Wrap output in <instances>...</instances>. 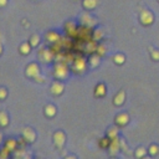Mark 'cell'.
Here are the masks:
<instances>
[{"mask_svg": "<svg viewBox=\"0 0 159 159\" xmlns=\"http://www.w3.org/2000/svg\"><path fill=\"white\" fill-rule=\"evenodd\" d=\"M46 40L50 42V43H56L58 41H61V36L56 32V31H48L46 34Z\"/></svg>", "mask_w": 159, "mask_h": 159, "instance_id": "e0dca14e", "label": "cell"}, {"mask_svg": "<svg viewBox=\"0 0 159 159\" xmlns=\"http://www.w3.org/2000/svg\"><path fill=\"white\" fill-rule=\"evenodd\" d=\"M87 68V61L83 58V57H78L73 61L72 63V67L71 70L75 72V73H83Z\"/></svg>", "mask_w": 159, "mask_h": 159, "instance_id": "5b68a950", "label": "cell"}, {"mask_svg": "<svg viewBox=\"0 0 159 159\" xmlns=\"http://www.w3.org/2000/svg\"><path fill=\"white\" fill-rule=\"evenodd\" d=\"M65 31L71 39L77 37V35H78V27L73 21H68L65 24Z\"/></svg>", "mask_w": 159, "mask_h": 159, "instance_id": "52a82bcc", "label": "cell"}, {"mask_svg": "<svg viewBox=\"0 0 159 159\" xmlns=\"http://www.w3.org/2000/svg\"><path fill=\"white\" fill-rule=\"evenodd\" d=\"M40 41H41V37H40V35H37V34H34L31 37H30V43H31V46L32 47H37L39 46V43H40Z\"/></svg>", "mask_w": 159, "mask_h": 159, "instance_id": "4316f807", "label": "cell"}, {"mask_svg": "<svg viewBox=\"0 0 159 159\" xmlns=\"http://www.w3.org/2000/svg\"><path fill=\"white\" fill-rule=\"evenodd\" d=\"M6 97H7V91L4 87H0V101L5 99Z\"/></svg>", "mask_w": 159, "mask_h": 159, "instance_id": "836d02e7", "label": "cell"}, {"mask_svg": "<svg viewBox=\"0 0 159 159\" xmlns=\"http://www.w3.org/2000/svg\"><path fill=\"white\" fill-rule=\"evenodd\" d=\"M109 154L111 155H116L119 150H120V139L117 137V138H113L111 140V144H109Z\"/></svg>", "mask_w": 159, "mask_h": 159, "instance_id": "8fae6325", "label": "cell"}, {"mask_svg": "<svg viewBox=\"0 0 159 159\" xmlns=\"http://www.w3.org/2000/svg\"><path fill=\"white\" fill-rule=\"evenodd\" d=\"M80 20H81V24L83 25V26H88V27H93L94 25H96V19L92 16V15H89L88 12H84V14H82L81 15V17H80Z\"/></svg>", "mask_w": 159, "mask_h": 159, "instance_id": "30bf717a", "label": "cell"}, {"mask_svg": "<svg viewBox=\"0 0 159 159\" xmlns=\"http://www.w3.org/2000/svg\"><path fill=\"white\" fill-rule=\"evenodd\" d=\"M88 63H89V66H91V67L96 68V67H97V66H99V63H101V56H99L97 52L91 53L89 60H88Z\"/></svg>", "mask_w": 159, "mask_h": 159, "instance_id": "ac0fdd59", "label": "cell"}, {"mask_svg": "<svg viewBox=\"0 0 159 159\" xmlns=\"http://www.w3.org/2000/svg\"><path fill=\"white\" fill-rule=\"evenodd\" d=\"M149 51H150V56H152V58L154 60V61H159V51L158 50H153L152 47H149Z\"/></svg>", "mask_w": 159, "mask_h": 159, "instance_id": "1f68e13d", "label": "cell"}, {"mask_svg": "<svg viewBox=\"0 0 159 159\" xmlns=\"http://www.w3.org/2000/svg\"><path fill=\"white\" fill-rule=\"evenodd\" d=\"M128 122H129V116L127 113H119L114 118V123L118 127H124V125L128 124Z\"/></svg>", "mask_w": 159, "mask_h": 159, "instance_id": "4fadbf2b", "label": "cell"}, {"mask_svg": "<svg viewBox=\"0 0 159 159\" xmlns=\"http://www.w3.org/2000/svg\"><path fill=\"white\" fill-rule=\"evenodd\" d=\"M9 116L5 111H1L0 112V127H6L9 124Z\"/></svg>", "mask_w": 159, "mask_h": 159, "instance_id": "603a6c76", "label": "cell"}, {"mask_svg": "<svg viewBox=\"0 0 159 159\" xmlns=\"http://www.w3.org/2000/svg\"><path fill=\"white\" fill-rule=\"evenodd\" d=\"M63 89H65V86H63V83L60 82V81H55V82L51 84V88H50L51 93L55 94V96L62 94V93H63Z\"/></svg>", "mask_w": 159, "mask_h": 159, "instance_id": "7c38bea8", "label": "cell"}, {"mask_svg": "<svg viewBox=\"0 0 159 159\" xmlns=\"http://www.w3.org/2000/svg\"><path fill=\"white\" fill-rule=\"evenodd\" d=\"M111 138L109 137H104V138H101L99 139V147L102 148V149H108L109 148V144H111Z\"/></svg>", "mask_w": 159, "mask_h": 159, "instance_id": "d4e9b609", "label": "cell"}, {"mask_svg": "<svg viewBox=\"0 0 159 159\" xmlns=\"http://www.w3.org/2000/svg\"><path fill=\"white\" fill-rule=\"evenodd\" d=\"M2 142H4V138H2V134H1V133H0V144H1V143H2Z\"/></svg>", "mask_w": 159, "mask_h": 159, "instance_id": "d590c367", "label": "cell"}, {"mask_svg": "<svg viewBox=\"0 0 159 159\" xmlns=\"http://www.w3.org/2000/svg\"><path fill=\"white\" fill-rule=\"evenodd\" d=\"M124 101H125V92L123 91V89H120L114 97H113V104L114 106H122L123 103H124Z\"/></svg>", "mask_w": 159, "mask_h": 159, "instance_id": "9a60e30c", "label": "cell"}, {"mask_svg": "<svg viewBox=\"0 0 159 159\" xmlns=\"http://www.w3.org/2000/svg\"><path fill=\"white\" fill-rule=\"evenodd\" d=\"M102 37H103V31H102L101 29H96V30H93L92 39H93L94 41H99Z\"/></svg>", "mask_w": 159, "mask_h": 159, "instance_id": "83f0119b", "label": "cell"}, {"mask_svg": "<svg viewBox=\"0 0 159 159\" xmlns=\"http://www.w3.org/2000/svg\"><path fill=\"white\" fill-rule=\"evenodd\" d=\"M39 57H40V60L42 62L48 63V62H51L53 60V51L51 48H43V50H41L39 52Z\"/></svg>", "mask_w": 159, "mask_h": 159, "instance_id": "ba28073f", "label": "cell"}, {"mask_svg": "<svg viewBox=\"0 0 159 159\" xmlns=\"http://www.w3.org/2000/svg\"><path fill=\"white\" fill-rule=\"evenodd\" d=\"M2 53V46H1V43H0V55Z\"/></svg>", "mask_w": 159, "mask_h": 159, "instance_id": "8d00e7d4", "label": "cell"}, {"mask_svg": "<svg viewBox=\"0 0 159 159\" xmlns=\"http://www.w3.org/2000/svg\"><path fill=\"white\" fill-rule=\"evenodd\" d=\"M53 143L56 145V148L62 149L65 143H66V134L62 130H57L53 133Z\"/></svg>", "mask_w": 159, "mask_h": 159, "instance_id": "8992f818", "label": "cell"}, {"mask_svg": "<svg viewBox=\"0 0 159 159\" xmlns=\"http://www.w3.org/2000/svg\"><path fill=\"white\" fill-rule=\"evenodd\" d=\"M118 125L116 124V127H111V128H108V130H107V137H109L111 139H113V138H117L118 137Z\"/></svg>", "mask_w": 159, "mask_h": 159, "instance_id": "cb8c5ba5", "label": "cell"}, {"mask_svg": "<svg viewBox=\"0 0 159 159\" xmlns=\"http://www.w3.org/2000/svg\"><path fill=\"white\" fill-rule=\"evenodd\" d=\"M99 0H82V5L86 10H92L94 7H97Z\"/></svg>", "mask_w": 159, "mask_h": 159, "instance_id": "7402d4cb", "label": "cell"}, {"mask_svg": "<svg viewBox=\"0 0 159 159\" xmlns=\"http://www.w3.org/2000/svg\"><path fill=\"white\" fill-rule=\"evenodd\" d=\"M22 138L26 140V143H34L36 139V132L32 128L26 127L22 129Z\"/></svg>", "mask_w": 159, "mask_h": 159, "instance_id": "9c48e42d", "label": "cell"}, {"mask_svg": "<svg viewBox=\"0 0 159 159\" xmlns=\"http://www.w3.org/2000/svg\"><path fill=\"white\" fill-rule=\"evenodd\" d=\"M43 112H45V116H46V117L52 118V117H55V116H56L57 109H56V107H55L53 104H51V103H50V104H46V106H45Z\"/></svg>", "mask_w": 159, "mask_h": 159, "instance_id": "d6986e66", "label": "cell"}, {"mask_svg": "<svg viewBox=\"0 0 159 159\" xmlns=\"http://www.w3.org/2000/svg\"><path fill=\"white\" fill-rule=\"evenodd\" d=\"M147 149L144 148V147H138L137 149H135V152H134V155L137 157V158H143L145 154H147Z\"/></svg>", "mask_w": 159, "mask_h": 159, "instance_id": "f546056e", "label": "cell"}, {"mask_svg": "<svg viewBox=\"0 0 159 159\" xmlns=\"http://www.w3.org/2000/svg\"><path fill=\"white\" fill-rule=\"evenodd\" d=\"M96 50H97V43H96V41H94L93 39L86 42V45H84V51H86L87 53H94Z\"/></svg>", "mask_w": 159, "mask_h": 159, "instance_id": "ffe728a7", "label": "cell"}, {"mask_svg": "<svg viewBox=\"0 0 159 159\" xmlns=\"http://www.w3.org/2000/svg\"><path fill=\"white\" fill-rule=\"evenodd\" d=\"M139 21L143 26H150L153 22H154V15L150 10L148 9H144L140 11L139 14Z\"/></svg>", "mask_w": 159, "mask_h": 159, "instance_id": "3957f363", "label": "cell"}, {"mask_svg": "<svg viewBox=\"0 0 159 159\" xmlns=\"http://www.w3.org/2000/svg\"><path fill=\"white\" fill-rule=\"evenodd\" d=\"M10 154H11V152H10L6 147H4V148L0 150V158H7Z\"/></svg>", "mask_w": 159, "mask_h": 159, "instance_id": "d6a6232c", "label": "cell"}, {"mask_svg": "<svg viewBox=\"0 0 159 159\" xmlns=\"http://www.w3.org/2000/svg\"><path fill=\"white\" fill-rule=\"evenodd\" d=\"M96 52H97L99 56H103V55L107 52V50H106V46H104L103 43H99V45H97V50H96Z\"/></svg>", "mask_w": 159, "mask_h": 159, "instance_id": "4dcf8cb0", "label": "cell"}, {"mask_svg": "<svg viewBox=\"0 0 159 159\" xmlns=\"http://www.w3.org/2000/svg\"><path fill=\"white\" fill-rule=\"evenodd\" d=\"M4 147H6V148L12 153V152H16V150H17L19 144H17V140H16V139H14V138H9V139L5 140V145H4Z\"/></svg>", "mask_w": 159, "mask_h": 159, "instance_id": "2e32d148", "label": "cell"}, {"mask_svg": "<svg viewBox=\"0 0 159 159\" xmlns=\"http://www.w3.org/2000/svg\"><path fill=\"white\" fill-rule=\"evenodd\" d=\"M68 73L70 70L65 63H57L53 68V76L56 80H66L68 77Z\"/></svg>", "mask_w": 159, "mask_h": 159, "instance_id": "7a4b0ae2", "label": "cell"}, {"mask_svg": "<svg viewBox=\"0 0 159 159\" xmlns=\"http://www.w3.org/2000/svg\"><path fill=\"white\" fill-rule=\"evenodd\" d=\"M92 34H93L92 27H88V26H83L82 25L81 27H78V35H77V37L81 41L87 42V41L92 40Z\"/></svg>", "mask_w": 159, "mask_h": 159, "instance_id": "277c9868", "label": "cell"}, {"mask_svg": "<svg viewBox=\"0 0 159 159\" xmlns=\"http://www.w3.org/2000/svg\"><path fill=\"white\" fill-rule=\"evenodd\" d=\"M31 48H32V46H31L30 42H22V43L20 45V47H19V51H20L21 55L26 56V55H29V53L31 52Z\"/></svg>", "mask_w": 159, "mask_h": 159, "instance_id": "44dd1931", "label": "cell"}, {"mask_svg": "<svg viewBox=\"0 0 159 159\" xmlns=\"http://www.w3.org/2000/svg\"><path fill=\"white\" fill-rule=\"evenodd\" d=\"M9 0H0V7H4L6 4H7Z\"/></svg>", "mask_w": 159, "mask_h": 159, "instance_id": "e575fe53", "label": "cell"}, {"mask_svg": "<svg viewBox=\"0 0 159 159\" xmlns=\"http://www.w3.org/2000/svg\"><path fill=\"white\" fill-rule=\"evenodd\" d=\"M124 61H125V56H124L123 53H116V55L113 56V62H114L116 65H123Z\"/></svg>", "mask_w": 159, "mask_h": 159, "instance_id": "484cf974", "label": "cell"}, {"mask_svg": "<svg viewBox=\"0 0 159 159\" xmlns=\"http://www.w3.org/2000/svg\"><path fill=\"white\" fill-rule=\"evenodd\" d=\"M148 153H149V155H152V157L157 155V154L159 153V145H157V144H150L149 148H148Z\"/></svg>", "mask_w": 159, "mask_h": 159, "instance_id": "f1b7e54d", "label": "cell"}, {"mask_svg": "<svg viewBox=\"0 0 159 159\" xmlns=\"http://www.w3.org/2000/svg\"><path fill=\"white\" fill-rule=\"evenodd\" d=\"M25 73H26L27 77L34 78L36 82H43V77L40 75V68H39V65L36 62H32V63L27 65L26 70H25Z\"/></svg>", "mask_w": 159, "mask_h": 159, "instance_id": "6da1fadb", "label": "cell"}, {"mask_svg": "<svg viewBox=\"0 0 159 159\" xmlns=\"http://www.w3.org/2000/svg\"><path fill=\"white\" fill-rule=\"evenodd\" d=\"M107 93V87L104 83H97L96 87H94V96L101 98V97H104Z\"/></svg>", "mask_w": 159, "mask_h": 159, "instance_id": "5bb4252c", "label": "cell"}, {"mask_svg": "<svg viewBox=\"0 0 159 159\" xmlns=\"http://www.w3.org/2000/svg\"><path fill=\"white\" fill-rule=\"evenodd\" d=\"M158 1H159V0H158Z\"/></svg>", "mask_w": 159, "mask_h": 159, "instance_id": "74e56055", "label": "cell"}]
</instances>
